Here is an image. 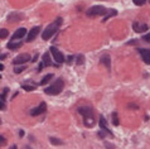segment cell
I'll use <instances>...</instances> for the list:
<instances>
[{"label": "cell", "mask_w": 150, "mask_h": 149, "mask_svg": "<svg viewBox=\"0 0 150 149\" xmlns=\"http://www.w3.org/2000/svg\"><path fill=\"white\" fill-rule=\"evenodd\" d=\"M10 149H17V147H15V146H13V147H10Z\"/></svg>", "instance_id": "obj_37"}, {"label": "cell", "mask_w": 150, "mask_h": 149, "mask_svg": "<svg viewBox=\"0 0 150 149\" xmlns=\"http://www.w3.org/2000/svg\"><path fill=\"white\" fill-rule=\"evenodd\" d=\"M129 108H131V109H137V106H135V105H129Z\"/></svg>", "instance_id": "obj_35"}, {"label": "cell", "mask_w": 150, "mask_h": 149, "mask_svg": "<svg viewBox=\"0 0 150 149\" xmlns=\"http://www.w3.org/2000/svg\"><path fill=\"white\" fill-rule=\"evenodd\" d=\"M4 70V66H3V64H0V71H3Z\"/></svg>", "instance_id": "obj_36"}, {"label": "cell", "mask_w": 150, "mask_h": 149, "mask_svg": "<svg viewBox=\"0 0 150 149\" xmlns=\"http://www.w3.org/2000/svg\"><path fill=\"white\" fill-rule=\"evenodd\" d=\"M112 124L115 127H117L119 124H120V121H119V116H117V113H112Z\"/></svg>", "instance_id": "obj_19"}, {"label": "cell", "mask_w": 150, "mask_h": 149, "mask_svg": "<svg viewBox=\"0 0 150 149\" xmlns=\"http://www.w3.org/2000/svg\"><path fill=\"white\" fill-rule=\"evenodd\" d=\"M25 70V66H18V67H15V70H14V72H15V73H22V72L23 71H24Z\"/></svg>", "instance_id": "obj_23"}, {"label": "cell", "mask_w": 150, "mask_h": 149, "mask_svg": "<svg viewBox=\"0 0 150 149\" xmlns=\"http://www.w3.org/2000/svg\"><path fill=\"white\" fill-rule=\"evenodd\" d=\"M116 14H117V11H116V10H111V11H110V14L105 15V18H103V22H106L107 19L111 18V17H115V15H116Z\"/></svg>", "instance_id": "obj_20"}, {"label": "cell", "mask_w": 150, "mask_h": 149, "mask_svg": "<svg viewBox=\"0 0 150 149\" xmlns=\"http://www.w3.org/2000/svg\"><path fill=\"white\" fill-rule=\"evenodd\" d=\"M143 41H145V42H148V43H150V33H148V34H145V36H143Z\"/></svg>", "instance_id": "obj_26"}, {"label": "cell", "mask_w": 150, "mask_h": 149, "mask_svg": "<svg viewBox=\"0 0 150 149\" xmlns=\"http://www.w3.org/2000/svg\"><path fill=\"white\" fill-rule=\"evenodd\" d=\"M4 108H5V105H4V101L1 100L0 101V110H4Z\"/></svg>", "instance_id": "obj_31"}, {"label": "cell", "mask_w": 150, "mask_h": 149, "mask_svg": "<svg viewBox=\"0 0 150 149\" xmlns=\"http://www.w3.org/2000/svg\"><path fill=\"white\" fill-rule=\"evenodd\" d=\"M133 29L135 30L136 33H144L149 29V25L148 24H144V23H139V22H135L133 23Z\"/></svg>", "instance_id": "obj_7"}, {"label": "cell", "mask_w": 150, "mask_h": 149, "mask_svg": "<svg viewBox=\"0 0 150 149\" xmlns=\"http://www.w3.org/2000/svg\"><path fill=\"white\" fill-rule=\"evenodd\" d=\"M139 53L141 56V58L147 64H150V49H139Z\"/></svg>", "instance_id": "obj_10"}, {"label": "cell", "mask_w": 150, "mask_h": 149, "mask_svg": "<svg viewBox=\"0 0 150 149\" xmlns=\"http://www.w3.org/2000/svg\"><path fill=\"white\" fill-rule=\"evenodd\" d=\"M8 34H9V32H8L6 29H1V30H0V39H4V38H6Z\"/></svg>", "instance_id": "obj_21"}, {"label": "cell", "mask_w": 150, "mask_h": 149, "mask_svg": "<svg viewBox=\"0 0 150 149\" xmlns=\"http://www.w3.org/2000/svg\"><path fill=\"white\" fill-rule=\"evenodd\" d=\"M61 23H62V18H57L56 22H53L52 24H49L47 28L44 29V32L42 33V38H43L44 41H48L49 38H52V36H54V34L57 33Z\"/></svg>", "instance_id": "obj_2"}, {"label": "cell", "mask_w": 150, "mask_h": 149, "mask_svg": "<svg viewBox=\"0 0 150 149\" xmlns=\"http://www.w3.org/2000/svg\"><path fill=\"white\" fill-rule=\"evenodd\" d=\"M45 66H44V63L43 62H40V64H39V67H38V71H42V70H43V68H44Z\"/></svg>", "instance_id": "obj_30"}, {"label": "cell", "mask_w": 150, "mask_h": 149, "mask_svg": "<svg viewBox=\"0 0 150 149\" xmlns=\"http://www.w3.org/2000/svg\"><path fill=\"white\" fill-rule=\"evenodd\" d=\"M83 62H84V57L82 56V55H80V56H77V64L78 66H81V64H83Z\"/></svg>", "instance_id": "obj_22"}, {"label": "cell", "mask_w": 150, "mask_h": 149, "mask_svg": "<svg viewBox=\"0 0 150 149\" xmlns=\"http://www.w3.org/2000/svg\"><path fill=\"white\" fill-rule=\"evenodd\" d=\"M5 143H6V139L4 138V136H1V135H0V147H3V146H4V144H5Z\"/></svg>", "instance_id": "obj_28"}, {"label": "cell", "mask_w": 150, "mask_h": 149, "mask_svg": "<svg viewBox=\"0 0 150 149\" xmlns=\"http://www.w3.org/2000/svg\"><path fill=\"white\" fill-rule=\"evenodd\" d=\"M29 59H30V55H28V53H23V55H19L18 57H15L14 61H13V63L15 64V66H18V64L28 62Z\"/></svg>", "instance_id": "obj_6"}, {"label": "cell", "mask_w": 150, "mask_h": 149, "mask_svg": "<svg viewBox=\"0 0 150 149\" xmlns=\"http://www.w3.org/2000/svg\"><path fill=\"white\" fill-rule=\"evenodd\" d=\"M20 19H23V15H22V14H19V13H11L9 17H8V20L11 22V23L19 22Z\"/></svg>", "instance_id": "obj_13"}, {"label": "cell", "mask_w": 150, "mask_h": 149, "mask_svg": "<svg viewBox=\"0 0 150 149\" xmlns=\"http://www.w3.org/2000/svg\"><path fill=\"white\" fill-rule=\"evenodd\" d=\"M37 58H38V53H37L36 56H34V58L32 59V62H36V61H37Z\"/></svg>", "instance_id": "obj_34"}, {"label": "cell", "mask_w": 150, "mask_h": 149, "mask_svg": "<svg viewBox=\"0 0 150 149\" xmlns=\"http://www.w3.org/2000/svg\"><path fill=\"white\" fill-rule=\"evenodd\" d=\"M100 127H101V129H102V130H105V132L107 133V134L112 136V133H111V132L109 130V128H107L106 120H105V118H103V116H101V118H100Z\"/></svg>", "instance_id": "obj_14"}, {"label": "cell", "mask_w": 150, "mask_h": 149, "mask_svg": "<svg viewBox=\"0 0 150 149\" xmlns=\"http://www.w3.org/2000/svg\"><path fill=\"white\" fill-rule=\"evenodd\" d=\"M52 77H53V73H49L47 76H44V77L42 78V81H40V85H45V83H48L52 80Z\"/></svg>", "instance_id": "obj_17"}, {"label": "cell", "mask_w": 150, "mask_h": 149, "mask_svg": "<svg viewBox=\"0 0 150 149\" xmlns=\"http://www.w3.org/2000/svg\"><path fill=\"white\" fill-rule=\"evenodd\" d=\"M49 52L52 53L53 58L56 59V62H57V63H62L63 61H64V56H63V53H62V52H59L56 47H51V48H49Z\"/></svg>", "instance_id": "obj_5"}, {"label": "cell", "mask_w": 150, "mask_h": 149, "mask_svg": "<svg viewBox=\"0 0 150 149\" xmlns=\"http://www.w3.org/2000/svg\"><path fill=\"white\" fill-rule=\"evenodd\" d=\"M72 61H73V56H68V57H67V63H68V64H71V63H72Z\"/></svg>", "instance_id": "obj_29"}, {"label": "cell", "mask_w": 150, "mask_h": 149, "mask_svg": "<svg viewBox=\"0 0 150 149\" xmlns=\"http://www.w3.org/2000/svg\"><path fill=\"white\" fill-rule=\"evenodd\" d=\"M100 61H101V63L107 68V70H110V68H111V58H110V56L107 55V53H106V55H103Z\"/></svg>", "instance_id": "obj_12"}, {"label": "cell", "mask_w": 150, "mask_h": 149, "mask_svg": "<svg viewBox=\"0 0 150 149\" xmlns=\"http://www.w3.org/2000/svg\"><path fill=\"white\" fill-rule=\"evenodd\" d=\"M23 90H25V91H34V90H36V86H30V85H23Z\"/></svg>", "instance_id": "obj_24"}, {"label": "cell", "mask_w": 150, "mask_h": 149, "mask_svg": "<svg viewBox=\"0 0 150 149\" xmlns=\"http://www.w3.org/2000/svg\"><path fill=\"white\" fill-rule=\"evenodd\" d=\"M107 10L105 6H101V5H95L90 8V9L87 10V17L90 18H95V17H100V15H106Z\"/></svg>", "instance_id": "obj_4"}, {"label": "cell", "mask_w": 150, "mask_h": 149, "mask_svg": "<svg viewBox=\"0 0 150 149\" xmlns=\"http://www.w3.org/2000/svg\"><path fill=\"white\" fill-rule=\"evenodd\" d=\"M6 94H8V89H4V92H3L1 95H0V97H1V100H3V101L5 100V97H6Z\"/></svg>", "instance_id": "obj_27"}, {"label": "cell", "mask_w": 150, "mask_h": 149, "mask_svg": "<svg viewBox=\"0 0 150 149\" xmlns=\"http://www.w3.org/2000/svg\"><path fill=\"white\" fill-rule=\"evenodd\" d=\"M49 142H51L53 146H61V144H63L62 140H59V139H57V138H53V136L49 138Z\"/></svg>", "instance_id": "obj_18"}, {"label": "cell", "mask_w": 150, "mask_h": 149, "mask_svg": "<svg viewBox=\"0 0 150 149\" xmlns=\"http://www.w3.org/2000/svg\"><path fill=\"white\" fill-rule=\"evenodd\" d=\"M39 32H40L39 27H34V28H32L30 32L28 33V36H27V42H32L33 39H36V37L39 34Z\"/></svg>", "instance_id": "obj_9"}, {"label": "cell", "mask_w": 150, "mask_h": 149, "mask_svg": "<svg viewBox=\"0 0 150 149\" xmlns=\"http://www.w3.org/2000/svg\"><path fill=\"white\" fill-rule=\"evenodd\" d=\"M78 113L82 115L83 118V123L87 128H92L95 125V115H93V111H92L91 108L88 106H83V108H80L78 109Z\"/></svg>", "instance_id": "obj_1"}, {"label": "cell", "mask_w": 150, "mask_h": 149, "mask_svg": "<svg viewBox=\"0 0 150 149\" xmlns=\"http://www.w3.org/2000/svg\"><path fill=\"white\" fill-rule=\"evenodd\" d=\"M45 110H47V104H45V102H40V104L38 105V108L33 109L32 111H30V115L37 116V115H39V114H43Z\"/></svg>", "instance_id": "obj_8"}, {"label": "cell", "mask_w": 150, "mask_h": 149, "mask_svg": "<svg viewBox=\"0 0 150 149\" xmlns=\"http://www.w3.org/2000/svg\"><path fill=\"white\" fill-rule=\"evenodd\" d=\"M22 45V42H14V41H10L9 43H8V45L6 47L9 48V49H17V48H19Z\"/></svg>", "instance_id": "obj_15"}, {"label": "cell", "mask_w": 150, "mask_h": 149, "mask_svg": "<svg viewBox=\"0 0 150 149\" xmlns=\"http://www.w3.org/2000/svg\"><path fill=\"white\" fill-rule=\"evenodd\" d=\"M27 34V29L25 28H19L17 32H15L13 36H11V41H15V39H22L23 37H25Z\"/></svg>", "instance_id": "obj_11"}, {"label": "cell", "mask_w": 150, "mask_h": 149, "mask_svg": "<svg viewBox=\"0 0 150 149\" xmlns=\"http://www.w3.org/2000/svg\"><path fill=\"white\" fill-rule=\"evenodd\" d=\"M25 149H32V148H30V147H27V148H25Z\"/></svg>", "instance_id": "obj_38"}, {"label": "cell", "mask_w": 150, "mask_h": 149, "mask_svg": "<svg viewBox=\"0 0 150 149\" xmlns=\"http://www.w3.org/2000/svg\"><path fill=\"white\" fill-rule=\"evenodd\" d=\"M42 62L44 63V66H51L52 64V61H51V57H49V53H44L43 57H42Z\"/></svg>", "instance_id": "obj_16"}, {"label": "cell", "mask_w": 150, "mask_h": 149, "mask_svg": "<svg viewBox=\"0 0 150 149\" xmlns=\"http://www.w3.org/2000/svg\"><path fill=\"white\" fill-rule=\"evenodd\" d=\"M133 1H134V4H135V5L141 6V5H144V4L147 3V0H133Z\"/></svg>", "instance_id": "obj_25"}, {"label": "cell", "mask_w": 150, "mask_h": 149, "mask_svg": "<svg viewBox=\"0 0 150 149\" xmlns=\"http://www.w3.org/2000/svg\"><path fill=\"white\" fill-rule=\"evenodd\" d=\"M63 87H64V81H63L62 78H58V80H56V81L53 82L49 87H45L44 94H47V95H53V96H56V95H58V94L62 92Z\"/></svg>", "instance_id": "obj_3"}, {"label": "cell", "mask_w": 150, "mask_h": 149, "mask_svg": "<svg viewBox=\"0 0 150 149\" xmlns=\"http://www.w3.org/2000/svg\"><path fill=\"white\" fill-rule=\"evenodd\" d=\"M105 146H106V148H107V149H115L112 146H110V143H106Z\"/></svg>", "instance_id": "obj_32"}, {"label": "cell", "mask_w": 150, "mask_h": 149, "mask_svg": "<svg viewBox=\"0 0 150 149\" xmlns=\"http://www.w3.org/2000/svg\"><path fill=\"white\" fill-rule=\"evenodd\" d=\"M19 136H20V138H23V136H24V132H23V130L19 132Z\"/></svg>", "instance_id": "obj_33"}]
</instances>
